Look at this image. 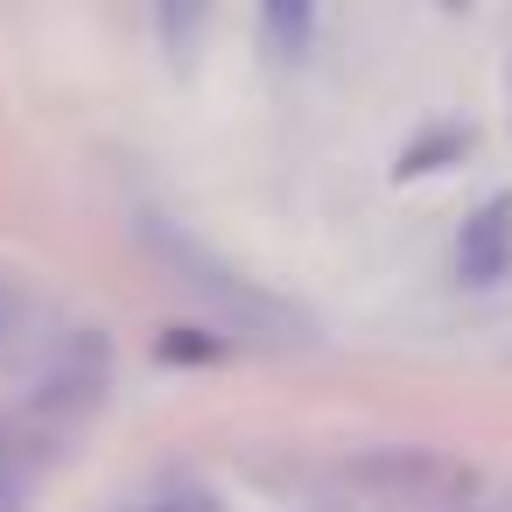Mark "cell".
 I'll return each instance as SVG.
<instances>
[{"label":"cell","mask_w":512,"mask_h":512,"mask_svg":"<svg viewBox=\"0 0 512 512\" xmlns=\"http://www.w3.org/2000/svg\"><path fill=\"white\" fill-rule=\"evenodd\" d=\"M113 386V337L92 323H57L22 358V393L36 421H85Z\"/></svg>","instance_id":"6da1fadb"},{"label":"cell","mask_w":512,"mask_h":512,"mask_svg":"<svg viewBox=\"0 0 512 512\" xmlns=\"http://www.w3.org/2000/svg\"><path fill=\"white\" fill-rule=\"evenodd\" d=\"M344 477L365 484V491H379V498H400V505L463 498V491L477 484V477H470L456 456H442V449H365V456H351Z\"/></svg>","instance_id":"7a4b0ae2"},{"label":"cell","mask_w":512,"mask_h":512,"mask_svg":"<svg viewBox=\"0 0 512 512\" xmlns=\"http://www.w3.org/2000/svg\"><path fill=\"white\" fill-rule=\"evenodd\" d=\"M505 260H512V197H491V204L463 225V239H456V281L484 288V281L505 274Z\"/></svg>","instance_id":"3957f363"},{"label":"cell","mask_w":512,"mask_h":512,"mask_svg":"<svg viewBox=\"0 0 512 512\" xmlns=\"http://www.w3.org/2000/svg\"><path fill=\"white\" fill-rule=\"evenodd\" d=\"M64 316L36 295V288H22V281H0V358L8 365H22L50 330H57Z\"/></svg>","instance_id":"277c9868"},{"label":"cell","mask_w":512,"mask_h":512,"mask_svg":"<svg viewBox=\"0 0 512 512\" xmlns=\"http://www.w3.org/2000/svg\"><path fill=\"white\" fill-rule=\"evenodd\" d=\"M260 43L281 64H302L316 43V0H260Z\"/></svg>","instance_id":"5b68a950"},{"label":"cell","mask_w":512,"mask_h":512,"mask_svg":"<svg viewBox=\"0 0 512 512\" xmlns=\"http://www.w3.org/2000/svg\"><path fill=\"white\" fill-rule=\"evenodd\" d=\"M211 8H218V0H155V29H162V43H169L176 57H190L197 36L211 29Z\"/></svg>","instance_id":"8992f818"},{"label":"cell","mask_w":512,"mask_h":512,"mask_svg":"<svg viewBox=\"0 0 512 512\" xmlns=\"http://www.w3.org/2000/svg\"><path fill=\"white\" fill-rule=\"evenodd\" d=\"M141 512H218V498H211L204 484H190V477H162V484L141 498Z\"/></svg>","instance_id":"52a82bcc"},{"label":"cell","mask_w":512,"mask_h":512,"mask_svg":"<svg viewBox=\"0 0 512 512\" xmlns=\"http://www.w3.org/2000/svg\"><path fill=\"white\" fill-rule=\"evenodd\" d=\"M22 498H29V456L0 442V512H22Z\"/></svg>","instance_id":"ba28073f"},{"label":"cell","mask_w":512,"mask_h":512,"mask_svg":"<svg viewBox=\"0 0 512 512\" xmlns=\"http://www.w3.org/2000/svg\"><path fill=\"white\" fill-rule=\"evenodd\" d=\"M449 8H463V0H449Z\"/></svg>","instance_id":"9c48e42d"}]
</instances>
